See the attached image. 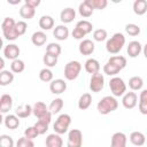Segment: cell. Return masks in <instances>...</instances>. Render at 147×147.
Listing matches in <instances>:
<instances>
[{"label": "cell", "instance_id": "50", "mask_svg": "<svg viewBox=\"0 0 147 147\" xmlns=\"http://www.w3.org/2000/svg\"><path fill=\"white\" fill-rule=\"evenodd\" d=\"M24 3H26V5H29V6H31L32 8H37L39 5H40V0H25V2Z\"/></svg>", "mask_w": 147, "mask_h": 147}, {"label": "cell", "instance_id": "12", "mask_svg": "<svg viewBox=\"0 0 147 147\" xmlns=\"http://www.w3.org/2000/svg\"><path fill=\"white\" fill-rule=\"evenodd\" d=\"M49 90L53 94H62L67 90V83L63 79H53L49 84Z\"/></svg>", "mask_w": 147, "mask_h": 147}, {"label": "cell", "instance_id": "47", "mask_svg": "<svg viewBox=\"0 0 147 147\" xmlns=\"http://www.w3.org/2000/svg\"><path fill=\"white\" fill-rule=\"evenodd\" d=\"M48 125H49V124H47V123H45V122L37 121V123H36L33 126L37 129V131H38L39 134H44V133H46V131L48 130Z\"/></svg>", "mask_w": 147, "mask_h": 147}, {"label": "cell", "instance_id": "19", "mask_svg": "<svg viewBox=\"0 0 147 147\" xmlns=\"http://www.w3.org/2000/svg\"><path fill=\"white\" fill-rule=\"evenodd\" d=\"M32 114V107L28 103H23V105H20L16 110H15V115L18 117V118H26L29 117L30 115Z\"/></svg>", "mask_w": 147, "mask_h": 147}, {"label": "cell", "instance_id": "34", "mask_svg": "<svg viewBox=\"0 0 147 147\" xmlns=\"http://www.w3.org/2000/svg\"><path fill=\"white\" fill-rule=\"evenodd\" d=\"M24 69H25L24 61H22V60H20V59L11 61V63H10V70H11L14 74H20V72L24 71Z\"/></svg>", "mask_w": 147, "mask_h": 147}, {"label": "cell", "instance_id": "1", "mask_svg": "<svg viewBox=\"0 0 147 147\" xmlns=\"http://www.w3.org/2000/svg\"><path fill=\"white\" fill-rule=\"evenodd\" d=\"M124 45H125L124 34L121 33V32H117V33H114L113 37H110V39L107 40L106 49L110 54H117V53H119L122 51Z\"/></svg>", "mask_w": 147, "mask_h": 147}, {"label": "cell", "instance_id": "6", "mask_svg": "<svg viewBox=\"0 0 147 147\" xmlns=\"http://www.w3.org/2000/svg\"><path fill=\"white\" fill-rule=\"evenodd\" d=\"M109 87L114 96H122L126 93V85L121 77H113L109 80Z\"/></svg>", "mask_w": 147, "mask_h": 147}, {"label": "cell", "instance_id": "49", "mask_svg": "<svg viewBox=\"0 0 147 147\" xmlns=\"http://www.w3.org/2000/svg\"><path fill=\"white\" fill-rule=\"evenodd\" d=\"M38 121H41V122H45V123L49 124V123H51V121H52V113L48 110V111H47V113H45L41 117H39V118H38Z\"/></svg>", "mask_w": 147, "mask_h": 147}, {"label": "cell", "instance_id": "9", "mask_svg": "<svg viewBox=\"0 0 147 147\" xmlns=\"http://www.w3.org/2000/svg\"><path fill=\"white\" fill-rule=\"evenodd\" d=\"M20 53H21V49L16 44H8L3 48V56L8 60H11V61L17 60Z\"/></svg>", "mask_w": 147, "mask_h": 147}, {"label": "cell", "instance_id": "51", "mask_svg": "<svg viewBox=\"0 0 147 147\" xmlns=\"http://www.w3.org/2000/svg\"><path fill=\"white\" fill-rule=\"evenodd\" d=\"M138 108H139V111H140L142 115H147V103L139 102V103H138Z\"/></svg>", "mask_w": 147, "mask_h": 147}, {"label": "cell", "instance_id": "52", "mask_svg": "<svg viewBox=\"0 0 147 147\" xmlns=\"http://www.w3.org/2000/svg\"><path fill=\"white\" fill-rule=\"evenodd\" d=\"M139 102L147 103V88L141 91V93H140V95H139Z\"/></svg>", "mask_w": 147, "mask_h": 147}, {"label": "cell", "instance_id": "32", "mask_svg": "<svg viewBox=\"0 0 147 147\" xmlns=\"http://www.w3.org/2000/svg\"><path fill=\"white\" fill-rule=\"evenodd\" d=\"M93 10L94 9L88 5V2L86 0L84 2H82L78 7V11H79L80 16H83V17H90L93 14Z\"/></svg>", "mask_w": 147, "mask_h": 147}, {"label": "cell", "instance_id": "11", "mask_svg": "<svg viewBox=\"0 0 147 147\" xmlns=\"http://www.w3.org/2000/svg\"><path fill=\"white\" fill-rule=\"evenodd\" d=\"M127 137L123 132H115L110 139V147H126Z\"/></svg>", "mask_w": 147, "mask_h": 147}, {"label": "cell", "instance_id": "25", "mask_svg": "<svg viewBox=\"0 0 147 147\" xmlns=\"http://www.w3.org/2000/svg\"><path fill=\"white\" fill-rule=\"evenodd\" d=\"M14 80V74L13 71L9 70H1L0 71V85L1 86H7L11 84Z\"/></svg>", "mask_w": 147, "mask_h": 147}, {"label": "cell", "instance_id": "14", "mask_svg": "<svg viewBox=\"0 0 147 147\" xmlns=\"http://www.w3.org/2000/svg\"><path fill=\"white\" fill-rule=\"evenodd\" d=\"M141 51H142V46L138 40H132L129 42L126 52L130 57H137L141 53Z\"/></svg>", "mask_w": 147, "mask_h": 147}, {"label": "cell", "instance_id": "13", "mask_svg": "<svg viewBox=\"0 0 147 147\" xmlns=\"http://www.w3.org/2000/svg\"><path fill=\"white\" fill-rule=\"evenodd\" d=\"M94 42L90 39H84L80 41L79 46H78V49H79V53L83 54V55H91L93 52H94Z\"/></svg>", "mask_w": 147, "mask_h": 147}, {"label": "cell", "instance_id": "46", "mask_svg": "<svg viewBox=\"0 0 147 147\" xmlns=\"http://www.w3.org/2000/svg\"><path fill=\"white\" fill-rule=\"evenodd\" d=\"M38 136H39V133H38L37 129H36L34 126H29V127L25 129V131H24V137H26V138H29V139H31V140H33V139L37 138Z\"/></svg>", "mask_w": 147, "mask_h": 147}, {"label": "cell", "instance_id": "30", "mask_svg": "<svg viewBox=\"0 0 147 147\" xmlns=\"http://www.w3.org/2000/svg\"><path fill=\"white\" fill-rule=\"evenodd\" d=\"M62 108H63V100L61 98H56L49 103L48 110L52 113V115H55V114L60 113L62 110Z\"/></svg>", "mask_w": 147, "mask_h": 147}, {"label": "cell", "instance_id": "37", "mask_svg": "<svg viewBox=\"0 0 147 147\" xmlns=\"http://www.w3.org/2000/svg\"><path fill=\"white\" fill-rule=\"evenodd\" d=\"M119 71H121V69L117 68L116 65H114V64L110 63V62H107V63L103 65V72H105L106 75H108V76H115V75H117Z\"/></svg>", "mask_w": 147, "mask_h": 147}, {"label": "cell", "instance_id": "40", "mask_svg": "<svg viewBox=\"0 0 147 147\" xmlns=\"http://www.w3.org/2000/svg\"><path fill=\"white\" fill-rule=\"evenodd\" d=\"M88 2V5L93 8V9H105L108 5L107 0H86Z\"/></svg>", "mask_w": 147, "mask_h": 147}, {"label": "cell", "instance_id": "36", "mask_svg": "<svg viewBox=\"0 0 147 147\" xmlns=\"http://www.w3.org/2000/svg\"><path fill=\"white\" fill-rule=\"evenodd\" d=\"M39 78L41 82H45V83H48V82H52L53 80V72L49 68H44L39 71Z\"/></svg>", "mask_w": 147, "mask_h": 147}, {"label": "cell", "instance_id": "38", "mask_svg": "<svg viewBox=\"0 0 147 147\" xmlns=\"http://www.w3.org/2000/svg\"><path fill=\"white\" fill-rule=\"evenodd\" d=\"M76 26H77V28H79L80 30H83L86 34H87V33H90V32H92V30H93V25H92V23H91V22H88L87 20H82V21L77 22Z\"/></svg>", "mask_w": 147, "mask_h": 147}, {"label": "cell", "instance_id": "48", "mask_svg": "<svg viewBox=\"0 0 147 147\" xmlns=\"http://www.w3.org/2000/svg\"><path fill=\"white\" fill-rule=\"evenodd\" d=\"M71 34H72V37H74L75 39H83V37H85L86 33H85L83 30H80L79 28L75 26V29H74L72 32H71Z\"/></svg>", "mask_w": 147, "mask_h": 147}, {"label": "cell", "instance_id": "53", "mask_svg": "<svg viewBox=\"0 0 147 147\" xmlns=\"http://www.w3.org/2000/svg\"><path fill=\"white\" fill-rule=\"evenodd\" d=\"M142 53H144V55H145V57L147 59V44L144 46V48H142Z\"/></svg>", "mask_w": 147, "mask_h": 147}, {"label": "cell", "instance_id": "10", "mask_svg": "<svg viewBox=\"0 0 147 147\" xmlns=\"http://www.w3.org/2000/svg\"><path fill=\"white\" fill-rule=\"evenodd\" d=\"M137 103H138V95L136 94V92H126L123 95L122 105L124 106V108L132 109L137 106Z\"/></svg>", "mask_w": 147, "mask_h": 147}, {"label": "cell", "instance_id": "21", "mask_svg": "<svg viewBox=\"0 0 147 147\" xmlns=\"http://www.w3.org/2000/svg\"><path fill=\"white\" fill-rule=\"evenodd\" d=\"M31 41L34 46H42L46 44L47 41V36L44 31H36L33 32V34L31 36Z\"/></svg>", "mask_w": 147, "mask_h": 147}, {"label": "cell", "instance_id": "3", "mask_svg": "<svg viewBox=\"0 0 147 147\" xmlns=\"http://www.w3.org/2000/svg\"><path fill=\"white\" fill-rule=\"evenodd\" d=\"M16 22L13 17H5L1 23V30L5 39L7 40H16L18 38V34L16 32Z\"/></svg>", "mask_w": 147, "mask_h": 147}, {"label": "cell", "instance_id": "5", "mask_svg": "<svg viewBox=\"0 0 147 147\" xmlns=\"http://www.w3.org/2000/svg\"><path fill=\"white\" fill-rule=\"evenodd\" d=\"M82 70V64L78 61H70L64 67V77L68 80H75Z\"/></svg>", "mask_w": 147, "mask_h": 147}, {"label": "cell", "instance_id": "26", "mask_svg": "<svg viewBox=\"0 0 147 147\" xmlns=\"http://www.w3.org/2000/svg\"><path fill=\"white\" fill-rule=\"evenodd\" d=\"M48 111V108L46 107V105L44 103V102H41V101H37L34 105H33V107H32V114L37 117V118H39V117H41L45 113H47Z\"/></svg>", "mask_w": 147, "mask_h": 147}, {"label": "cell", "instance_id": "31", "mask_svg": "<svg viewBox=\"0 0 147 147\" xmlns=\"http://www.w3.org/2000/svg\"><path fill=\"white\" fill-rule=\"evenodd\" d=\"M142 85H144V80L141 77L139 76H133L129 79V87L132 90V91H138V90H141L142 88Z\"/></svg>", "mask_w": 147, "mask_h": 147}, {"label": "cell", "instance_id": "41", "mask_svg": "<svg viewBox=\"0 0 147 147\" xmlns=\"http://www.w3.org/2000/svg\"><path fill=\"white\" fill-rule=\"evenodd\" d=\"M125 32L132 37L134 36H138L140 33V26L134 24V23H129L125 25Z\"/></svg>", "mask_w": 147, "mask_h": 147}, {"label": "cell", "instance_id": "43", "mask_svg": "<svg viewBox=\"0 0 147 147\" xmlns=\"http://www.w3.org/2000/svg\"><path fill=\"white\" fill-rule=\"evenodd\" d=\"M93 39L95 41H103L107 39V31L105 29H96L93 32Z\"/></svg>", "mask_w": 147, "mask_h": 147}, {"label": "cell", "instance_id": "54", "mask_svg": "<svg viewBox=\"0 0 147 147\" xmlns=\"http://www.w3.org/2000/svg\"><path fill=\"white\" fill-rule=\"evenodd\" d=\"M0 69L1 70H3V65H5V62H3V59H0Z\"/></svg>", "mask_w": 147, "mask_h": 147}, {"label": "cell", "instance_id": "17", "mask_svg": "<svg viewBox=\"0 0 147 147\" xmlns=\"http://www.w3.org/2000/svg\"><path fill=\"white\" fill-rule=\"evenodd\" d=\"M63 140L57 133L48 134L46 138V147H62Z\"/></svg>", "mask_w": 147, "mask_h": 147}, {"label": "cell", "instance_id": "45", "mask_svg": "<svg viewBox=\"0 0 147 147\" xmlns=\"http://www.w3.org/2000/svg\"><path fill=\"white\" fill-rule=\"evenodd\" d=\"M15 28H16V32H17L18 37H21V36H23L26 32L28 24L24 21H18V22H16V26Z\"/></svg>", "mask_w": 147, "mask_h": 147}, {"label": "cell", "instance_id": "44", "mask_svg": "<svg viewBox=\"0 0 147 147\" xmlns=\"http://www.w3.org/2000/svg\"><path fill=\"white\" fill-rule=\"evenodd\" d=\"M16 147H34V142L33 140L26 138V137H22L16 141Z\"/></svg>", "mask_w": 147, "mask_h": 147}, {"label": "cell", "instance_id": "28", "mask_svg": "<svg viewBox=\"0 0 147 147\" xmlns=\"http://www.w3.org/2000/svg\"><path fill=\"white\" fill-rule=\"evenodd\" d=\"M92 103V95L90 93H84L80 95L79 100H78V108L82 110L87 109Z\"/></svg>", "mask_w": 147, "mask_h": 147}, {"label": "cell", "instance_id": "4", "mask_svg": "<svg viewBox=\"0 0 147 147\" xmlns=\"http://www.w3.org/2000/svg\"><path fill=\"white\" fill-rule=\"evenodd\" d=\"M70 124H71V117H70V115H68V114H61L56 118L55 123L53 124V129H54L55 133L63 134V133H65L68 131Z\"/></svg>", "mask_w": 147, "mask_h": 147}, {"label": "cell", "instance_id": "33", "mask_svg": "<svg viewBox=\"0 0 147 147\" xmlns=\"http://www.w3.org/2000/svg\"><path fill=\"white\" fill-rule=\"evenodd\" d=\"M108 62L113 63L114 65H116V67L119 68L121 70L126 67V59H125L124 56H122V55H114V56H111V57L108 60Z\"/></svg>", "mask_w": 147, "mask_h": 147}, {"label": "cell", "instance_id": "7", "mask_svg": "<svg viewBox=\"0 0 147 147\" xmlns=\"http://www.w3.org/2000/svg\"><path fill=\"white\" fill-rule=\"evenodd\" d=\"M83 145V133L78 129H72L68 133L67 147H82Z\"/></svg>", "mask_w": 147, "mask_h": 147}, {"label": "cell", "instance_id": "27", "mask_svg": "<svg viewBox=\"0 0 147 147\" xmlns=\"http://www.w3.org/2000/svg\"><path fill=\"white\" fill-rule=\"evenodd\" d=\"M34 14H36V9L32 8L31 6L26 5V3H24V5L21 7V9H20V15H21V17H23V18H25V20H31V18L34 16Z\"/></svg>", "mask_w": 147, "mask_h": 147}, {"label": "cell", "instance_id": "8", "mask_svg": "<svg viewBox=\"0 0 147 147\" xmlns=\"http://www.w3.org/2000/svg\"><path fill=\"white\" fill-rule=\"evenodd\" d=\"M105 86V77L102 74L98 72L95 75H92L91 80H90V88L92 92H100Z\"/></svg>", "mask_w": 147, "mask_h": 147}, {"label": "cell", "instance_id": "29", "mask_svg": "<svg viewBox=\"0 0 147 147\" xmlns=\"http://www.w3.org/2000/svg\"><path fill=\"white\" fill-rule=\"evenodd\" d=\"M133 11L137 15H144L147 11V1L146 0H136L133 2Z\"/></svg>", "mask_w": 147, "mask_h": 147}, {"label": "cell", "instance_id": "24", "mask_svg": "<svg viewBox=\"0 0 147 147\" xmlns=\"http://www.w3.org/2000/svg\"><path fill=\"white\" fill-rule=\"evenodd\" d=\"M39 26L41 30H51L54 28V18L49 15H44L39 18Z\"/></svg>", "mask_w": 147, "mask_h": 147}, {"label": "cell", "instance_id": "39", "mask_svg": "<svg viewBox=\"0 0 147 147\" xmlns=\"http://www.w3.org/2000/svg\"><path fill=\"white\" fill-rule=\"evenodd\" d=\"M42 61H44V64L48 68H52V67H55L56 63H57V57L54 56V55H51L48 53H45L44 57H42Z\"/></svg>", "mask_w": 147, "mask_h": 147}, {"label": "cell", "instance_id": "16", "mask_svg": "<svg viewBox=\"0 0 147 147\" xmlns=\"http://www.w3.org/2000/svg\"><path fill=\"white\" fill-rule=\"evenodd\" d=\"M53 36L57 39V40H65L69 36V29L63 25V24H60V25H56L53 30Z\"/></svg>", "mask_w": 147, "mask_h": 147}, {"label": "cell", "instance_id": "42", "mask_svg": "<svg viewBox=\"0 0 147 147\" xmlns=\"http://www.w3.org/2000/svg\"><path fill=\"white\" fill-rule=\"evenodd\" d=\"M14 140L8 134H1L0 136V147H14Z\"/></svg>", "mask_w": 147, "mask_h": 147}, {"label": "cell", "instance_id": "35", "mask_svg": "<svg viewBox=\"0 0 147 147\" xmlns=\"http://www.w3.org/2000/svg\"><path fill=\"white\" fill-rule=\"evenodd\" d=\"M61 52H62V48H61V46H60L59 44H56V42H51V44H48L47 47H46V53H48V54H51V55H54V56H56V57L61 54Z\"/></svg>", "mask_w": 147, "mask_h": 147}, {"label": "cell", "instance_id": "23", "mask_svg": "<svg viewBox=\"0 0 147 147\" xmlns=\"http://www.w3.org/2000/svg\"><path fill=\"white\" fill-rule=\"evenodd\" d=\"M5 126L9 130H15L20 126V119L16 115H7L3 119Z\"/></svg>", "mask_w": 147, "mask_h": 147}, {"label": "cell", "instance_id": "22", "mask_svg": "<svg viewBox=\"0 0 147 147\" xmlns=\"http://www.w3.org/2000/svg\"><path fill=\"white\" fill-rule=\"evenodd\" d=\"M129 138H130L131 144L134 145V146H142V145L145 144V141H146L145 134H144L142 132H140V131H133V132L130 134Z\"/></svg>", "mask_w": 147, "mask_h": 147}, {"label": "cell", "instance_id": "2", "mask_svg": "<svg viewBox=\"0 0 147 147\" xmlns=\"http://www.w3.org/2000/svg\"><path fill=\"white\" fill-rule=\"evenodd\" d=\"M117 107H118V101L116 100V98L110 96V95H106L98 102L96 109L101 115H107V114L116 110Z\"/></svg>", "mask_w": 147, "mask_h": 147}, {"label": "cell", "instance_id": "18", "mask_svg": "<svg viewBox=\"0 0 147 147\" xmlns=\"http://www.w3.org/2000/svg\"><path fill=\"white\" fill-rule=\"evenodd\" d=\"M84 67H85L86 72H88V74H91V75H95V74H98L99 70H100V63H99V61L95 60V59H88V60H86Z\"/></svg>", "mask_w": 147, "mask_h": 147}, {"label": "cell", "instance_id": "20", "mask_svg": "<svg viewBox=\"0 0 147 147\" xmlns=\"http://www.w3.org/2000/svg\"><path fill=\"white\" fill-rule=\"evenodd\" d=\"M75 17H76V11L74 8H70V7L64 8L60 14V18L62 23H71Z\"/></svg>", "mask_w": 147, "mask_h": 147}, {"label": "cell", "instance_id": "15", "mask_svg": "<svg viewBox=\"0 0 147 147\" xmlns=\"http://www.w3.org/2000/svg\"><path fill=\"white\" fill-rule=\"evenodd\" d=\"M13 107V98L9 94H2L0 98V111L2 114L8 113Z\"/></svg>", "mask_w": 147, "mask_h": 147}]
</instances>
